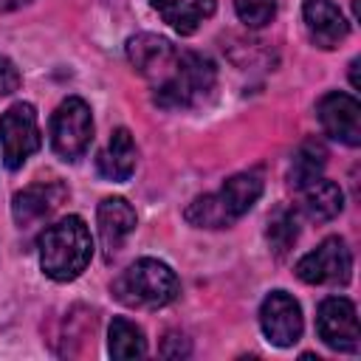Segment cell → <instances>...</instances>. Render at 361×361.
<instances>
[{"instance_id": "obj_1", "label": "cell", "mask_w": 361, "mask_h": 361, "mask_svg": "<svg viewBox=\"0 0 361 361\" xmlns=\"http://www.w3.org/2000/svg\"><path fill=\"white\" fill-rule=\"evenodd\" d=\"M127 59L149 85L161 107H195L217 82L214 62L197 51L172 45L158 34H135L127 39Z\"/></svg>"}, {"instance_id": "obj_2", "label": "cell", "mask_w": 361, "mask_h": 361, "mask_svg": "<svg viewBox=\"0 0 361 361\" xmlns=\"http://www.w3.org/2000/svg\"><path fill=\"white\" fill-rule=\"evenodd\" d=\"M37 251H39V268L48 279L71 282L87 268L93 257V237L79 214H68L42 228L37 240Z\"/></svg>"}, {"instance_id": "obj_3", "label": "cell", "mask_w": 361, "mask_h": 361, "mask_svg": "<svg viewBox=\"0 0 361 361\" xmlns=\"http://www.w3.org/2000/svg\"><path fill=\"white\" fill-rule=\"evenodd\" d=\"M262 195V175L259 172H237L231 175L217 192L200 195L189 203L186 220L197 228H226L237 223Z\"/></svg>"}, {"instance_id": "obj_4", "label": "cell", "mask_w": 361, "mask_h": 361, "mask_svg": "<svg viewBox=\"0 0 361 361\" xmlns=\"http://www.w3.org/2000/svg\"><path fill=\"white\" fill-rule=\"evenodd\" d=\"M110 290L127 307L155 310V307L175 302V296L180 293V282L166 262L144 257V259H135L130 268H124L113 279Z\"/></svg>"}, {"instance_id": "obj_5", "label": "cell", "mask_w": 361, "mask_h": 361, "mask_svg": "<svg viewBox=\"0 0 361 361\" xmlns=\"http://www.w3.org/2000/svg\"><path fill=\"white\" fill-rule=\"evenodd\" d=\"M42 147L37 110L28 102L11 104L0 116V158L8 169H20Z\"/></svg>"}, {"instance_id": "obj_6", "label": "cell", "mask_w": 361, "mask_h": 361, "mask_svg": "<svg viewBox=\"0 0 361 361\" xmlns=\"http://www.w3.org/2000/svg\"><path fill=\"white\" fill-rule=\"evenodd\" d=\"M93 138L90 107L79 96H68L51 116V147L62 161H76L87 152Z\"/></svg>"}, {"instance_id": "obj_7", "label": "cell", "mask_w": 361, "mask_h": 361, "mask_svg": "<svg viewBox=\"0 0 361 361\" xmlns=\"http://www.w3.org/2000/svg\"><path fill=\"white\" fill-rule=\"evenodd\" d=\"M353 274V254L341 237L322 240L296 262V276L307 285H344Z\"/></svg>"}, {"instance_id": "obj_8", "label": "cell", "mask_w": 361, "mask_h": 361, "mask_svg": "<svg viewBox=\"0 0 361 361\" xmlns=\"http://www.w3.org/2000/svg\"><path fill=\"white\" fill-rule=\"evenodd\" d=\"M316 333L330 350L358 353L361 338H358L355 305L344 296H327L319 305V313H316Z\"/></svg>"}, {"instance_id": "obj_9", "label": "cell", "mask_w": 361, "mask_h": 361, "mask_svg": "<svg viewBox=\"0 0 361 361\" xmlns=\"http://www.w3.org/2000/svg\"><path fill=\"white\" fill-rule=\"evenodd\" d=\"M259 327L276 347H293L302 336V307L285 290H271L259 307Z\"/></svg>"}, {"instance_id": "obj_10", "label": "cell", "mask_w": 361, "mask_h": 361, "mask_svg": "<svg viewBox=\"0 0 361 361\" xmlns=\"http://www.w3.org/2000/svg\"><path fill=\"white\" fill-rule=\"evenodd\" d=\"M65 200H68V186L62 180H37L14 195L11 217L20 228H28L48 220Z\"/></svg>"}, {"instance_id": "obj_11", "label": "cell", "mask_w": 361, "mask_h": 361, "mask_svg": "<svg viewBox=\"0 0 361 361\" xmlns=\"http://www.w3.org/2000/svg\"><path fill=\"white\" fill-rule=\"evenodd\" d=\"M316 116L324 133L347 147L361 144V104L350 93H327L316 104Z\"/></svg>"}, {"instance_id": "obj_12", "label": "cell", "mask_w": 361, "mask_h": 361, "mask_svg": "<svg viewBox=\"0 0 361 361\" xmlns=\"http://www.w3.org/2000/svg\"><path fill=\"white\" fill-rule=\"evenodd\" d=\"M302 20L310 42L319 48H336L350 34V23L344 20L341 8L330 0H305Z\"/></svg>"}, {"instance_id": "obj_13", "label": "cell", "mask_w": 361, "mask_h": 361, "mask_svg": "<svg viewBox=\"0 0 361 361\" xmlns=\"http://www.w3.org/2000/svg\"><path fill=\"white\" fill-rule=\"evenodd\" d=\"M96 223L102 248L107 257H113L121 248V243L135 231V209L124 197H104L96 209Z\"/></svg>"}, {"instance_id": "obj_14", "label": "cell", "mask_w": 361, "mask_h": 361, "mask_svg": "<svg viewBox=\"0 0 361 361\" xmlns=\"http://www.w3.org/2000/svg\"><path fill=\"white\" fill-rule=\"evenodd\" d=\"M135 158H138V152H135V144H133L130 130L118 127V130H113L107 147L99 152L96 166H99V175L102 178L116 180V183H124L135 172Z\"/></svg>"}, {"instance_id": "obj_15", "label": "cell", "mask_w": 361, "mask_h": 361, "mask_svg": "<svg viewBox=\"0 0 361 361\" xmlns=\"http://www.w3.org/2000/svg\"><path fill=\"white\" fill-rule=\"evenodd\" d=\"M152 8L169 23L180 37H189L200 28L203 20L214 14V0H149Z\"/></svg>"}, {"instance_id": "obj_16", "label": "cell", "mask_w": 361, "mask_h": 361, "mask_svg": "<svg viewBox=\"0 0 361 361\" xmlns=\"http://www.w3.org/2000/svg\"><path fill=\"white\" fill-rule=\"evenodd\" d=\"M299 192H302V212L313 223H327V220L338 217V212L344 209V192L333 180L319 178Z\"/></svg>"}, {"instance_id": "obj_17", "label": "cell", "mask_w": 361, "mask_h": 361, "mask_svg": "<svg viewBox=\"0 0 361 361\" xmlns=\"http://www.w3.org/2000/svg\"><path fill=\"white\" fill-rule=\"evenodd\" d=\"M327 164V149L322 141L316 138H307L299 144V149L293 152L290 158V166H288V183L293 189H305L310 186L313 180L322 178V169Z\"/></svg>"}, {"instance_id": "obj_18", "label": "cell", "mask_w": 361, "mask_h": 361, "mask_svg": "<svg viewBox=\"0 0 361 361\" xmlns=\"http://www.w3.org/2000/svg\"><path fill=\"white\" fill-rule=\"evenodd\" d=\"M107 350L113 358H141L147 355V338L141 333L138 324H133L130 319H113L110 333H107Z\"/></svg>"}, {"instance_id": "obj_19", "label": "cell", "mask_w": 361, "mask_h": 361, "mask_svg": "<svg viewBox=\"0 0 361 361\" xmlns=\"http://www.w3.org/2000/svg\"><path fill=\"white\" fill-rule=\"evenodd\" d=\"M296 237H299L296 212H290V209H285V206L276 209V212L271 214V220H268V243H271V248L282 257V254H288V251L293 248Z\"/></svg>"}, {"instance_id": "obj_20", "label": "cell", "mask_w": 361, "mask_h": 361, "mask_svg": "<svg viewBox=\"0 0 361 361\" xmlns=\"http://www.w3.org/2000/svg\"><path fill=\"white\" fill-rule=\"evenodd\" d=\"M234 8H237V17L248 28H262L274 20L276 0H234Z\"/></svg>"}, {"instance_id": "obj_21", "label": "cell", "mask_w": 361, "mask_h": 361, "mask_svg": "<svg viewBox=\"0 0 361 361\" xmlns=\"http://www.w3.org/2000/svg\"><path fill=\"white\" fill-rule=\"evenodd\" d=\"M17 87H20V71L14 68L11 59L0 56V99L8 96V93H14Z\"/></svg>"}, {"instance_id": "obj_22", "label": "cell", "mask_w": 361, "mask_h": 361, "mask_svg": "<svg viewBox=\"0 0 361 361\" xmlns=\"http://www.w3.org/2000/svg\"><path fill=\"white\" fill-rule=\"evenodd\" d=\"M25 3H31V0H0V11H14V8L25 6Z\"/></svg>"}, {"instance_id": "obj_23", "label": "cell", "mask_w": 361, "mask_h": 361, "mask_svg": "<svg viewBox=\"0 0 361 361\" xmlns=\"http://www.w3.org/2000/svg\"><path fill=\"white\" fill-rule=\"evenodd\" d=\"M358 65H361L358 59L350 62V82H353V87H358Z\"/></svg>"}]
</instances>
